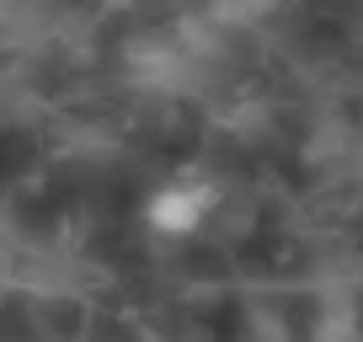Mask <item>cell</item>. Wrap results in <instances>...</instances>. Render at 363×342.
Masks as SVG:
<instances>
[{
  "instance_id": "obj_1",
  "label": "cell",
  "mask_w": 363,
  "mask_h": 342,
  "mask_svg": "<svg viewBox=\"0 0 363 342\" xmlns=\"http://www.w3.org/2000/svg\"><path fill=\"white\" fill-rule=\"evenodd\" d=\"M208 214V187L198 182H166L145 198V225L155 236H193Z\"/></svg>"
}]
</instances>
